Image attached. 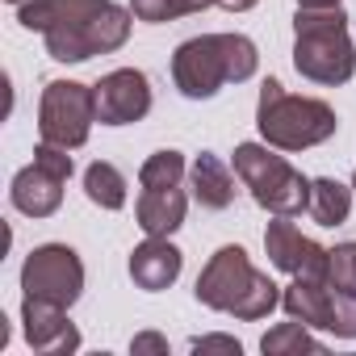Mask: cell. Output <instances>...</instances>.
Returning a JSON list of instances; mask_svg holds the SVG:
<instances>
[{"label": "cell", "instance_id": "52a82bcc", "mask_svg": "<svg viewBox=\"0 0 356 356\" xmlns=\"http://www.w3.org/2000/svg\"><path fill=\"white\" fill-rule=\"evenodd\" d=\"M97 122V88L80 84V80H51L42 88V105H38V134L42 143L55 147H84Z\"/></svg>", "mask_w": 356, "mask_h": 356}, {"label": "cell", "instance_id": "9c48e42d", "mask_svg": "<svg viewBox=\"0 0 356 356\" xmlns=\"http://www.w3.org/2000/svg\"><path fill=\"white\" fill-rule=\"evenodd\" d=\"M22 289L26 298H42L55 306H76L84 293V264L76 248L67 243H42L22 264Z\"/></svg>", "mask_w": 356, "mask_h": 356}, {"label": "cell", "instance_id": "7402d4cb", "mask_svg": "<svg viewBox=\"0 0 356 356\" xmlns=\"http://www.w3.org/2000/svg\"><path fill=\"white\" fill-rule=\"evenodd\" d=\"M189 348H193V352H231V356H239V352H243V348H239V339H231V335H197Z\"/></svg>", "mask_w": 356, "mask_h": 356}, {"label": "cell", "instance_id": "ac0fdd59", "mask_svg": "<svg viewBox=\"0 0 356 356\" xmlns=\"http://www.w3.org/2000/svg\"><path fill=\"white\" fill-rule=\"evenodd\" d=\"M84 193H88V202L101 206V210H122V206H126V176H122L113 163L97 159V163H88V172H84Z\"/></svg>", "mask_w": 356, "mask_h": 356}, {"label": "cell", "instance_id": "44dd1931", "mask_svg": "<svg viewBox=\"0 0 356 356\" xmlns=\"http://www.w3.org/2000/svg\"><path fill=\"white\" fill-rule=\"evenodd\" d=\"M327 285L356 298V243H339L327 256Z\"/></svg>", "mask_w": 356, "mask_h": 356}, {"label": "cell", "instance_id": "8fae6325", "mask_svg": "<svg viewBox=\"0 0 356 356\" xmlns=\"http://www.w3.org/2000/svg\"><path fill=\"white\" fill-rule=\"evenodd\" d=\"M264 248L273 268L289 273V277H306V281H327V248H318L314 239H306L289 218L273 214L268 231H264Z\"/></svg>", "mask_w": 356, "mask_h": 356}, {"label": "cell", "instance_id": "4fadbf2b", "mask_svg": "<svg viewBox=\"0 0 356 356\" xmlns=\"http://www.w3.org/2000/svg\"><path fill=\"white\" fill-rule=\"evenodd\" d=\"M22 331H26V343L42 356H63L80 348V331L67 318V306L42 302V298H22Z\"/></svg>", "mask_w": 356, "mask_h": 356}, {"label": "cell", "instance_id": "e0dca14e", "mask_svg": "<svg viewBox=\"0 0 356 356\" xmlns=\"http://www.w3.org/2000/svg\"><path fill=\"white\" fill-rule=\"evenodd\" d=\"M306 210L318 227H339L352 214V189L331 181V176H318V181H310V206Z\"/></svg>", "mask_w": 356, "mask_h": 356}, {"label": "cell", "instance_id": "3957f363", "mask_svg": "<svg viewBox=\"0 0 356 356\" xmlns=\"http://www.w3.org/2000/svg\"><path fill=\"white\" fill-rule=\"evenodd\" d=\"M293 67L314 84H348L356 72V47L348 38L343 5L293 13Z\"/></svg>", "mask_w": 356, "mask_h": 356}, {"label": "cell", "instance_id": "4316f807", "mask_svg": "<svg viewBox=\"0 0 356 356\" xmlns=\"http://www.w3.org/2000/svg\"><path fill=\"white\" fill-rule=\"evenodd\" d=\"M352 193H356V176H352Z\"/></svg>", "mask_w": 356, "mask_h": 356}, {"label": "cell", "instance_id": "d6986e66", "mask_svg": "<svg viewBox=\"0 0 356 356\" xmlns=\"http://www.w3.org/2000/svg\"><path fill=\"white\" fill-rule=\"evenodd\" d=\"M210 5H218V0H130V13H134V22L163 26V22L189 17V13H206Z\"/></svg>", "mask_w": 356, "mask_h": 356}, {"label": "cell", "instance_id": "cb8c5ba5", "mask_svg": "<svg viewBox=\"0 0 356 356\" xmlns=\"http://www.w3.org/2000/svg\"><path fill=\"white\" fill-rule=\"evenodd\" d=\"M218 5L227 9V13H248V9H256L260 0H218Z\"/></svg>", "mask_w": 356, "mask_h": 356}, {"label": "cell", "instance_id": "ba28073f", "mask_svg": "<svg viewBox=\"0 0 356 356\" xmlns=\"http://www.w3.org/2000/svg\"><path fill=\"white\" fill-rule=\"evenodd\" d=\"M67 181H72V155H67V147L38 143L34 147V163H26L13 176L9 197H13V206L26 218H51L63 206V185Z\"/></svg>", "mask_w": 356, "mask_h": 356}, {"label": "cell", "instance_id": "7c38bea8", "mask_svg": "<svg viewBox=\"0 0 356 356\" xmlns=\"http://www.w3.org/2000/svg\"><path fill=\"white\" fill-rule=\"evenodd\" d=\"M92 88H97V122L101 126H130L151 113V84L138 67H118Z\"/></svg>", "mask_w": 356, "mask_h": 356}, {"label": "cell", "instance_id": "d4e9b609", "mask_svg": "<svg viewBox=\"0 0 356 356\" xmlns=\"http://www.w3.org/2000/svg\"><path fill=\"white\" fill-rule=\"evenodd\" d=\"M339 0H298V9H331Z\"/></svg>", "mask_w": 356, "mask_h": 356}, {"label": "cell", "instance_id": "5b68a950", "mask_svg": "<svg viewBox=\"0 0 356 356\" xmlns=\"http://www.w3.org/2000/svg\"><path fill=\"white\" fill-rule=\"evenodd\" d=\"M235 172L239 181L248 185L252 202L268 214H281V218H293L310 206V181L281 155H273L268 147L260 143H239L235 147Z\"/></svg>", "mask_w": 356, "mask_h": 356}, {"label": "cell", "instance_id": "2e32d148", "mask_svg": "<svg viewBox=\"0 0 356 356\" xmlns=\"http://www.w3.org/2000/svg\"><path fill=\"white\" fill-rule=\"evenodd\" d=\"M189 189H193V202L202 210H227L235 202V176L218 155L202 151L189 168Z\"/></svg>", "mask_w": 356, "mask_h": 356}, {"label": "cell", "instance_id": "8992f818", "mask_svg": "<svg viewBox=\"0 0 356 356\" xmlns=\"http://www.w3.org/2000/svg\"><path fill=\"white\" fill-rule=\"evenodd\" d=\"M109 5L113 0H26V5H17V22L47 38L51 59L84 63V59H92L88 30H92L97 13Z\"/></svg>", "mask_w": 356, "mask_h": 356}, {"label": "cell", "instance_id": "6da1fadb", "mask_svg": "<svg viewBox=\"0 0 356 356\" xmlns=\"http://www.w3.org/2000/svg\"><path fill=\"white\" fill-rule=\"evenodd\" d=\"M260 67V51L248 34H202L176 47L172 80L189 101H210L222 84H243Z\"/></svg>", "mask_w": 356, "mask_h": 356}, {"label": "cell", "instance_id": "9a60e30c", "mask_svg": "<svg viewBox=\"0 0 356 356\" xmlns=\"http://www.w3.org/2000/svg\"><path fill=\"white\" fill-rule=\"evenodd\" d=\"M185 210H189L185 185H143L134 218L147 235H172L185 227Z\"/></svg>", "mask_w": 356, "mask_h": 356}, {"label": "cell", "instance_id": "ffe728a7", "mask_svg": "<svg viewBox=\"0 0 356 356\" xmlns=\"http://www.w3.org/2000/svg\"><path fill=\"white\" fill-rule=\"evenodd\" d=\"M260 348L268 352V356H298V352H318V339L310 335V327L306 323H277L264 339H260Z\"/></svg>", "mask_w": 356, "mask_h": 356}, {"label": "cell", "instance_id": "603a6c76", "mask_svg": "<svg viewBox=\"0 0 356 356\" xmlns=\"http://www.w3.org/2000/svg\"><path fill=\"white\" fill-rule=\"evenodd\" d=\"M130 348H134V352H168V339L155 335V331H143V335H134Z\"/></svg>", "mask_w": 356, "mask_h": 356}, {"label": "cell", "instance_id": "5bb4252c", "mask_svg": "<svg viewBox=\"0 0 356 356\" xmlns=\"http://www.w3.org/2000/svg\"><path fill=\"white\" fill-rule=\"evenodd\" d=\"M181 264H185V256H181L176 243H168V235H147V243H138L130 252V277L147 293L168 289L176 277H181Z\"/></svg>", "mask_w": 356, "mask_h": 356}, {"label": "cell", "instance_id": "7a4b0ae2", "mask_svg": "<svg viewBox=\"0 0 356 356\" xmlns=\"http://www.w3.org/2000/svg\"><path fill=\"white\" fill-rule=\"evenodd\" d=\"M197 302L222 314H235L243 323L268 318L281 302V285L260 273L239 243H227L210 256V264L197 277Z\"/></svg>", "mask_w": 356, "mask_h": 356}, {"label": "cell", "instance_id": "484cf974", "mask_svg": "<svg viewBox=\"0 0 356 356\" xmlns=\"http://www.w3.org/2000/svg\"><path fill=\"white\" fill-rule=\"evenodd\" d=\"M9 5H26V0H9Z\"/></svg>", "mask_w": 356, "mask_h": 356}, {"label": "cell", "instance_id": "30bf717a", "mask_svg": "<svg viewBox=\"0 0 356 356\" xmlns=\"http://www.w3.org/2000/svg\"><path fill=\"white\" fill-rule=\"evenodd\" d=\"M281 306L289 318H298L306 327L331 331L339 339H356V298L331 289L327 281L293 277V285H285V293H281Z\"/></svg>", "mask_w": 356, "mask_h": 356}, {"label": "cell", "instance_id": "277c9868", "mask_svg": "<svg viewBox=\"0 0 356 356\" xmlns=\"http://www.w3.org/2000/svg\"><path fill=\"white\" fill-rule=\"evenodd\" d=\"M256 126L260 138L277 151H306L327 143L339 130V118L327 101L318 97H293L285 92L281 80L260 84V105H256Z\"/></svg>", "mask_w": 356, "mask_h": 356}]
</instances>
